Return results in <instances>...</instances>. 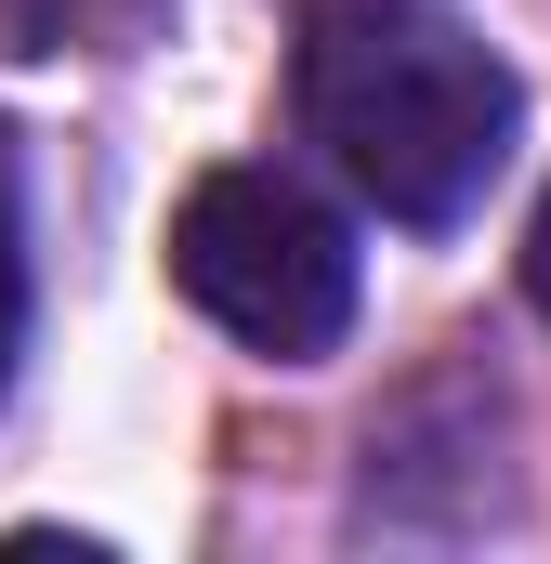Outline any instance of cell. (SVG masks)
<instances>
[{
    "label": "cell",
    "mask_w": 551,
    "mask_h": 564,
    "mask_svg": "<svg viewBox=\"0 0 551 564\" xmlns=\"http://www.w3.org/2000/svg\"><path fill=\"white\" fill-rule=\"evenodd\" d=\"M289 119L381 224L446 237L499 197L526 144V79L486 26L433 0H315L289 40Z\"/></svg>",
    "instance_id": "1"
},
{
    "label": "cell",
    "mask_w": 551,
    "mask_h": 564,
    "mask_svg": "<svg viewBox=\"0 0 551 564\" xmlns=\"http://www.w3.org/2000/svg\"><path fill=\"white\" fill-rule=\"evenodd\" d=\"M171 289L263 368H328L355 341V302H368V263H355V224L302 184V171H263V158H224L171 197Z\"/></svg>",
    "instance_id": "2"
},
{
    "label": "cell",
    "mask_w": 551,
    "mask_h": 564,
    "mask_svg": "<svg viewBox=\"0 0 551 564\" xmlns=\"http://www.w3.org/2000/svg\"><path fill=\"white\" fill-rule=\"evenodd\" d=\"M158 0H0V53H119Z\"/></svg>",
    "instance_id": "3"
},
{
    "label": "cell",
    "mask_w": 551,
    "mask_h": 564,
    "mask_svg": "<svg viewBox=\"0 0 551 564\" xmlns=\"http://www.w3.org/2000/svg\"><path fill=\"white\" fill-rule=\"evenodd\" d=\"M13 341H26V224H13V171H0V381H13Z\"/></svg>",
    "instance_id": "4"
},
{
    "label": "cell",
    "mask_w": 551,
    "mask_h": 564,
    "mask_svg": "<svg viewBox=\"0 0 551 564\" xmlns=\"http://www.w3.org/2000/svg\"><path fill=\"white\" fill-rule=\"evenodd\" d=\"M526 302L551 315V197H539V224H526Z\"/></svg>",
    "instance_id": "5"
}]
</instances>
